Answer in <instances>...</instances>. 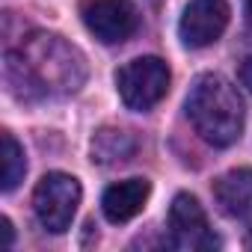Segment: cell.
Instances as JSON below:
<instances>
[{"label":"cell","mask_w":252,"mask_h":252,"mask_svg":"<svg viewBox=\"0 0 252 252\" xmlns=\"http://www.w3.org/2000/svg\"><path fill=\"white\" fill-rule=\"evenodd\" d=\"M246 21H249V27H252V0H246Z\"/></svg>","instance_id":"14"},{"label":"cell","mask_w":252,"mask_h":252,"mask_svg":"<svg viewBox=\"0 0 252 252\" xmlns=\"http://www.w3.org/2000/svg\"><path fill=\"white\" fill-rule=\"evenodd\" d=\"M169 65L160 57H137L116 71V89L128 110L146 113L169 92Z\"/></svg>","instance_id":"3"},{"label":"cell","mask_w":252,"mask_h":252,"mask_svg":"<svg viewBox=\"0 0 252 252\" xmlns=\"http://www.w3.org/2000/svg\"><path fill=\"white\" fill-rule=\"evenodd\" d=\"M169 243L187 252H211L220 249V237L208 225V217L196 196L178 193L169 205Z\"/></svg>","instance_id":"5"},{"label":"cell","mask_w":252,"mask_h":252,"mask_svg":"<svg viewBox=\"0 0 252 252\" xmlns=\"http://www.w3.org/2000/svg\"><path fill=\"white\" fill-rule=\"evenodd\" d=\"M0 143H3V193H12L21 181H24V172H27V160H24V149L18 146V140L9 134V131H3L0 134Z\"/></svg>","instance_id":"11"},{"label":"cell","mask_w":252,"mask_h":252,"mask_svg":"<svg viewBox=\"0 0 252 252\" xmlns=\"http://www.w3.org/2000/svg\"><path fill=\"white\" fill-rule=\"evenodd\" d=\"M80 205V181L65 172H48L33 190V214L42 228L63 234L71 228V220Z\"/></svg>","instance_id":"4"},{"label":"cell","mask_w":252,"mask_h":252,"mask_svg":"<svg viewBox=\"0 0 252 252\" xmlns=\"http://www.w3.org/2000/svg\"><path fill=\"white\" fill-rule=\"evenodd\" d=\"M184 110L196 134L217 149L237 143L243 134V101L237 89L220 74L196 77L184 101Z\"/></svg>","instance_id":"2"},{"label":"cell","mask_w":252,"mask_h":252,"mask_svg":"<svg viewBox=\"0 0 252 252\" xmlns=\"http://www.w3.org/2000/svg\"><path fill=\"white\" fill-rule=\"evenodd\" d=\"M214 202L225 217H243L252 208V169L237 166L214 181Z\"/></svg>","instance_id":"9"},{"label":"cell","mask_w":252,"mask_h":252,"mask_svg":"<svg viewBox=\"0 0 252 252\" xmlns=\"http://www.w3.org/2000/svg\"><path fill=\"white\" fill-rule=\"evenodd\" d=\"M6 77H21V83H27V89L39 95L74 92L86 77V65L77 48H71L63 36L39 33L27 39L18 54L6 57Z\"/></svg>","instance_id":"1"},{"label":"cell","mask_w":252,"mask_h":252,"mask_svg":"<svg viewBox=\"0 0 252 252\" xmlns=\"http://www.w3.org/2000/svg\"><path fill=\"white\" fill-rule=\"evenodd\" d=\"M149 193H152V184L146 178H128V181H119L113 187L104 190V199H101V211L110 222H128L134 220L146 202H149Z\"/></svg>","instance_id":"8"},{"label":"cell","mask_w":252,"mask_h":252,"mask_svg":"<svg viewBox=\"0 0 252 252\" xmlns=\"http://www.w3.org/2000/svg\"><path fill=\"white\" fill-rule=\"evenodd\" d=\"M240 83L252 92V57H246V60L240 63Z\"/></svg>","instance_id":"12"},{"label":"cell","mask_w":252,"mask_h":252,"mask_svg":"<svg viewBox=\"0 0 252 252\" xmlns=\"http://www.w3.org/2000/svg\"><path fill=\"white\" fill-rule=\"evenodd\" d=\"M228 15L231 9L225 0H190L178 24V36L187 48H208L225 33Z\"/></svg>","instance_id":"7"},{"label":"cell","mask_w":252,"mask_h":252,"mask_svg":"<svg viewBox=\"0 0 252 252\" xmlns=\"http://www.w3.org/2000/svg\"><path fill=\"white\" fill-rule=\"evenodd\" d=\"M134 152V137L128 131H116V128H104L95 134L92 140V160L98 163H116L125 160Z\"/></svg>","instance_id":"10"},{"label":"cell","mask_w":252,"mask_h":252,"mask_svg":"<svg viewBox=\"0 0 252 252\" xmlns=\"http://www.w3.org/2000/svg\"><path fill=\"white\" fill-rule=\"evenodd\" d=\"M80 18L86 30L104 45H119L131 39L140 27V15L131 0H83Z\"/></svg>","instance_id":"6"},{"label":"cell","mask_w":252,"mask_h":252,"mask_svg":"<svg viewBox=\"0 0 252 252\" xmlns=\"http://www.w3.org/2000/svg\"><path fill=\"white\" fill-rule=\"evenodd\" d=\"M0 243H3V246H12V222L3 217V220H0Z\"/></svg>","instance_id":"13"},{"label":"cell","mask_w":252,"mask_h":252,"mask_svg":"<svg viewBox=\"0 0 252 252\" xmlns=\"http://www.w3.org/2000/svg\"><path fill=\"white\" fill-rule=\"evenodd\" d=\"M246 249H252V234H249V237H246Z\"/></svg>","instance_id":"15"}]
</instances>
